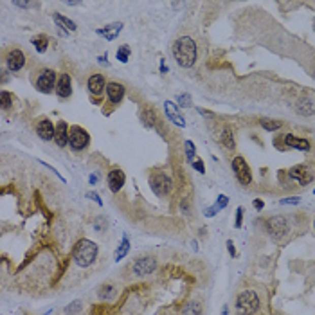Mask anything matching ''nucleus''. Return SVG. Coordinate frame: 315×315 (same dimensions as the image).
I'll return each mask as SVG.
<instances>
[{
    "mask_svg": "<svg viewBox=\"0 0 315 315\" xmlns=\"http://www.w3.org/2000/svg\"><path fill=\"white\" fill-rule=\"evenodd\" d=\"M171 54L178 67L191 69L197 63V44L189 36H180L171 45Z\"/></svg>",
    "mask_w": 315,
    "mask_h": 315,
    "instance_id": "1",
    "label": "nucleus"
},
{
    "mask_svg": "<svg viewBox=\"0 0 315 315\" xmlns=\"http://www.w3.org/2000/svg\"><path fill=\"white\" fill-rule=\"evenodd\" d=\"M98 243H94L90 240H81L74 248V263L81 268L90 267L96 261V258H98Z\"/></svg>",
    "mask_w": 315,
    "mask_h": 315,
    "instance_id": "2",
    "label": "nucleus"
},
{
    "mask_svg": "<svg viewBox=\"0 0 315 315\" xmlns=\"http://www.w3.org/2000/svg\"><path fill=\"white\" fill-rule=\"evenodd\" d=\"M234 308H236L238 315H254L260 310V297H258L256 292L245 290L236 297Z\"/></svg>",
    "mask_w": 315,
    "mask_h": 315,
    "instance_id": "3",
    "label": "nucleus"
},
{
    "mask_svg": "<svg viewBox=\"0 0 315 315\" xmlns=\"http://www.w3.org/2000/svg\"><path fill=\"white\" fill-rule=\"evenodd\" d=\"M150 187L153 191V195H157L159 198H166L171 193V189H173V180H171L170 175L157 171V173H153L150 177Z\"/></svg>",
    "mask_w": 315,
    "mask_h": 315,
    "instance_id": "4",
    "label": "nucleus"
},
{
    "mask_svg": "<svg viewBox=\"0 0 315 315\" xmlns=\"http://www.w3.org/2000/svg\"><path fill=\"white\" fill-rule=\"evenodd\" d=\"M88 144H90V134L78 124L71 126V130H69V146H71V150L83 151L85 148H88Z\"/></svg>",
    "mask_w": 315,
    "mask_h": 315,
    "instance_id": "5",
    "label": "nucleus"
},
{
    "mask_svg": "<svg viewBox=\"0 0 315 315\" xmlns=\"http://www.w3.org/2000/svg\"><path fill=\"white\" fill-rule=\"evenodd\" d=\"M56 83H58L56 72L52 71V69H44V71L38 74V78H36L35 87H36V90L42 92V94H51L52 90H56Z\"/></svg>",
    "mask_w": 315,
    "mask_h": 315,
    "instance_id": "6",
    "label": "nucleus"
},
{
    "mask_svg": "<svg viewBox=\"0 0 315 315\" xmlns=\"http://www.w3.org/2000/svg\"><path fill=\"white\" fill-rule=\"evenodd\" d=\"M231 166H233L234 177L238 178V182H240L241 185L252 184V171H250V168H248L247 161H245L241 155H236V157L233 159V162H231Z\"/></svg>",
    "mask_w": 315,
    "mask_h": 315,
    "instance_id": "7",
    "label": "nucleus"
},
{
    "mask_svg": "<svg viewBox=\"0 0 315 315\" xmlns=\"http://www.w3.org/2000/svg\"><path fill=\"white\" fill-rule=\"evenodd\" d=\"M267 231L274 240H283L288 234V222L285 216H272L267 220Z\"/></svg>",
    "mask_w": 315,
    "mask_h": 315,
    "instance_id": "8",
    "label": "nucleus"
},
{
    "mask_svg": "<svg viewBox=\"0 0 315 315\" xmlns=\"http://www.w3.org/2000/svg\"><path fill=\"white\" fill-rule=\"evenodd\" d=\"M288 177H290L292 180H296L299 185H308V184H311V182H313L315 171L311 170L310 166L301 164V166H294V168L288 171Z\"/></svg>",
    "mask_w": 315,
    "mask_h": 315,
    "instance_id": "9",
    "label": "nucleus"
},
{
    "mask_svg": "<svg viewBox=\"0 0 315 315\" xmlns=\"http://www.w3.org/2000/svg\"><path fill=\"white\" fill-rule=\"evenodd\" d=\"M134 274L137 277H144V276H150L157 270V260L153 256H144V258H137L132 267Z\"/></svg>",
    "mask_w": 315,
    "mask_h": 315,
    "instance_id": "10",
    "label": "nucleus"
},
{
    "mask_svg": "<svg viewBox=\"0 0 315 315\" xmlns=\"http://www.w3.org/2000/svg\"><path fill=\"white\" fill-rule=\"evenodd\" d=\"M107 85L108 83L103 74H92L87 81L88 92H90L92 96H96V98H101V96L107 92Z\"/></svg>",
    "mask_w": 315,
    "mask_h": 315,
    "instance_id": "11",
    "label": "nucleus"
},
{
    "mask_svg": "<svg viewBox=\"0 0 315 315\" xmlns=\"http://www.w3.org/2000/svg\"><path fill=\"white\" fill-rule=\"evenodd\" d=\"M6 65H8L9 72L22 71L24 65H25V54L20 51V49H13V51H9L8 58H6Z\"/></svg>",
    "mask_w": 315,
    "mask_h": 315,
    "instance_id": "12",
    "label": "nucleus"
},
{
    "mask_svg": "<svg viewBox=\"0 0 315 315\" xmlns=\"http://www.w3.org/2000/svg\"><path fill=\"white\" fill-rule=\"evenodd\" d=\"M126 88L122 83L119 81H108L107 85V99L112 103V105H119V103L124 99Z\"/></svg>",
    "mask_w": 315,
    "mask_h": 315,
    "instance_id": "13",
    "label": "nucleus"
},
{
    "mask_svg": "<svg viewBox=\"0 0 315 315\" xmlns=\"http://www.w3.org/2000/svg\"><path fill=\"white\" fill-rule=\"evenodd\" d=\"M54 134H56V126L49 121L47 117L40 119L36 122V135H38L42 141H54Z\"/></svg>",
    "mask_w": 315,
    "mask_h": 315,
    "instance_id": "14",
    "label": "nucleus"
},
{
    "mask_svg": "<svg viewBox=\"0 0 315 315\" xmlns=\"http://www.w3.org/2000/svg\"><path fill=\"white\" fill-rule=\"evenodd\" d=\"M124 182H126V175H124V171L119 170V168H114L107 177L108 189H110L112 193H119L122 189V185H124Z\"/></svg>",
    "mask_w": 315,
    "mask_h": 315,
    "instance_id": "15",
    "label": "nucleus"
},
{
    "mask_svg": "<svg viewBox=\"0 0 315 315\" xmlns=\"http://www.w3.org/2000/svg\"><path fill=\"white\" fill-rule=\"evenodd\" d=\"M281 141L285 142V148H294V150H299V151H310L311 150V144L308 139L296 137V135H292V134L283 135Z\"/></svg>",
    "mask_w": 315,
    "mask_h": 315,
    "instance_id": "16",
    "label": "nucleus"
},
{
    "mask_svg": "<svg viewBox=\"0 0 315 315\" xmlns=\"http://www.w3.org/2000/svg\"><path fill=\"white\" fill-rule=\"evenodd\" d=\"M56 96L61 99H67L72 96V78L69 74H59L56 83Z\"/></svg>",
    "mask_w": 315,
    "mask_h": 315,
    "instance_id": "17",
    "label": "nucleus"
},
{
    "mask_svg": "<svg viewBox=\"0 0 315 315\" xmlns=\"http://www.w3.org/2000/svg\"><path fill=\"white\" fill-rule=\"evenodd\" d=\"M164 112H166V115H168V119H170L173 124L180 126V128H184V126H185V119L182 117V114L178 112V108H177V105H175V103L166 101L164 103Z\"/></svg>",
    "mask_w": 315,
    "mask_h": 315,
    "instance_id": "18",
    "label": "nucleus"
},
{
    "mask_svg": "<svg viewBox=\"0 0 315 315\" xmlns=\"http://www.w3.org/2000/svg\"><path fill=\"white\" fill-rule=\"evenodd\" d=\"M69 130H71V126L65 121H59L58 124H56V134H54L56 146H59V148L69 146Z\"/></svg>",
    "mask_w": 315,
    "mask_h": 315,
    "instance_id": "19",
    "label": "nucleus"
},
{
    "mask_svg": "<svg viewBox=\"0 0 315 315\" xmlns=\"http://www.w3.org/2000/svg\"><path fill=\"white\" fill-rule=\"evenodd\" d=\"M141 121H142V124L146 126V128H155L157 126V122H159V115H157V112H155V108L153 107H142V110H141Z\"/></svg>",
    "mask_w": 315,
    "mask_h": 315,
    "instance_id": "20",
    "label": "nucleus"
},
{
    "mask_svg": "<svg viewBox=\"0 0 315 315\" xmlns=\"http://www.w3.org/2000/svg\"><path fill=\"white\" fill-rule=\"evenodd\" d=\"M121 31H122V24H121V22H115V24L105 25V27H101V29H96V33H98L99 36H103V38H107L108 42H112V40L117 38Z\"/></svg>",
    "mask_w": 315,
    "mask_h": 315,
    "instance_id": "21",
    "label": "nucleus"
},
{
    "mask_svg": "<svg viewBox=\"0 0 315 315\" xmlns=\"http://www.w3.org/2000/svg\"><path fill=\"white\" fill-rule=\"evenodd\" d=\"M52 20L56 22V25H58L59 29H61V33L63 35H67V33H74L76 29V24L72 22L71 18H67V16H63V15H59V13H54L52 15Z\"/></svg>",
    "mask_w": 315,
    "mask_h": 315,
    "instance_id": "22",
    "label": "nucleus"
},
{
    "mask_svg": "<svg viewBox=\"0 0 315 315\" xmlns=\"http://www.w3.org/2000/svg\"><path fill=\"white\" fill-rule=\"evenodd\" d=\"M296 110L299 112L301 115H304V117H310V115L315 114V101L310 98L299 99V101L296 103Z\"/></svg>",
    "mask_w": 315,
    "mask_h": 315,
    "instance_id": "23",
    "label": "nucleus"
},
{
    "mask_svg": "<svg viewBox=\"0 0 315 315\" xmlns=\"http://www.w3.org/2000/svg\"><path fill=\"white\" fill-rule=\"evenodd\" d=\"M220 142L222 146H224L225 150L233 151L234 148H236V142H234V134L233 130H231V126H224L220 132Z\"/></svg>",
    "mask_w": 315,
    "mask_h": 315,
    "instance_id": "24",
    "label": "nucleus"
},
{
    "mask_svg": "<svg viewBox=\"0 0 315 315\" xmlns=\"http://www.w3.org/2000/svg\"><path fill=\"white\" fill-rule=\"evenodd\" d=\"M31 45L35 47V51L38 52V54H44V52L47 51V47H49V36L47 35L35 36V38L31 40Z\"/></svg>",
    "mask_w": 315,
    "mask_h": 315,
    "instance_id": "25",
    "label": "nucleus"
},
{
    "mask_svg": "<svg viewBox=\"0 0 315 315\" xmlns=\"http://www.w3.org/2000/svg\"><path fill=\"white\" fill-rule=\"evenodd\" d=\"M115 296H117V290H115L114 285H103L98 290V297L101 301H114Z\"/></svg>",
    "mask_w": 315,
    "mask_h": 315,
    "instance_id": "26",
    "label": "nucleus"
},
{
    "mask_svg": "<svg viewBox=\"0 0 315 315\" xmlns=\"http://www.w3.org/2000/svg\"><path fill=\"white\" fill-rule=\"evenodd\" d=\"M202 311H204L202 303L200 301H197V299L185 303V306L182 308V315H202Z\"/></svg>",
    "mask_w": 315,
    "mask_h": 315,
    "instance_id": "27",
    "label": "nucleus"
},
{
    "mask_svg": "<svg viewBox=\"0 0 315 315\" xmlns=\"http://www.w3.org/2000/svg\"><path fill=\"white\" fill-rule=\"evenodd\" d=\"M260 126L263 128V130L267 132H277L283 126V122L281 121H276V119H267V117H261L260 119Z\"/></svg>",
    "mask_w": 315,
    "mask_h": 315,
    "instance_id": "28",
    "label": "nucleus"
},
{
    "mask_svg": "<svg viewBox=\"0 0 315 315\" xmlns=\"http://www.w3.org/2000/svg\"><path fill=\"white\" fill-rule=\"evenodd\" d=\"M128 250H130V240H128V236H122V240H121V243H119V247H117V250H115V261H121L122 258L128 254Z\"/></svg>",
    "mask_w": 315,
    "mask_h": 315,
    "instance_id": "29",
    "label": "nucleus"
},
{
    "mask_svg": "<svg viewBox=\"0 0 315 315\" xmlns=\"http://www.w3.org/2000/svg\"><path fill=\"white\" fill-rule=\"evenodd\" d=\"M130 54H132V49L128 47V45H121V47L117 49V52H115V58H117V61H121V63H128Z\"/></svg>",
    "mask_w": 315,
    "mask_h": 315,
    "instance_id": "30",
    "label": "nucleus"
},
{
    "mask_svg": "<svg viewBox=\"0 0 315 315\" xmlns=\"http://www.w3.org/2000/svg\"><path fill=\"white\" fill-rule=\"evenodd\" d=\"M0 105H2V110H8V108H11L13 105V94L8 90H2L0 92Z\"/></svg>",
    "mask_w": 315,
    "mask_h": 315,
    "instance_id": "31",
    "label": "nucleus"
},
{
    "mask_svg": "<svg viewBox=\"0 0 315 315\" xmlns=\"http://www.w3.org/2000/svg\"><path fill=\"white\" fill-rule=\"evenodd\" d=\"M83 310V303L81 301H72L69 306H65V313L67 315H78Z\"/></svg>",
    "mask_w": 315,
    "mask_h": 315,
    "instance_id": "32",
    "label": "nucleus"
},
{
    "mask_svg": "<svg viewBox=\"0 0 315 315\" xmlns=\"http://www.w3.org/2000/svg\"><path fill=\"white\" fill-rule=\"evenodd\" d=\"M184 148H185V157H187L189 162H195V153H197V148H195L193 141H185L184 142Z\"/></svg>",
    "mask_w": 315,
    "mask_h": 315,
    "instance_id": "33",
    "label": "nucleus"
},
{
    "mask_svg": "<svg viewBox=\"0 0 315 315\" xmlns=\"http://www.w3.org/2000/svg\"><path fill=\"white\" fill-rule=\"evenodd\" d=\"M177 105H178V107H182V108H189V107H191V96L184 94V92H182V94H178L177 96Z\"/></svg>",
    "mask_w": 315,
    "mask_h": 315,
    "instance_id": "34",
    "label": "nucleus"
},
{
    "mask_svg": "<svg viewBox=\"0 0 315 315\" xmlns=\"http://www.w3.org/2000/svg\"><path fill=\"white\" fill-rule=\"evenodd\" d=\"M227 204H229V197H225V195H218V198H216V207L220 209H224V207H227Z\"/></svg>",
    "mask_w": 315,
    "mask_h": 315,
    "instance_id": "35",
    "label": "nucleus"
},
{
    "mask_svg": "<svg viewBox=\"0 0 315 315\" xmlns=\"http://www.w3.org/2000/svg\"><path fill=\"white\" fill-rule=\"evenodd\" d=\"M279 204H281V205H297V204H301V198H299V197L283 198V200H281Z\"/></svg>",
    "mask_w": 315,
    "mask_h": 315,
    "instance_id": "36",
    "label": "nucleus"
},
{
    "mask_svg": "<svg viewBox=\"0 0 315 315\" xmlns=\"http://www.w3.org/2000/svg\"><path fill=\"white\" fill-rule=\"evenodd\" d=\"M220 211V209L216 207V205H211V207H205V211H204V214L207 218H213V216H216V213Z\"/></svg>",
    "mask_w": 315,
    "mask_h": 315,
    "instance_id": "37",
    "label": "nucleus"
},
{
    "mask_svg": "<svg viewBox=\"0 0 315 315\" xmlns=\"http://www.w3.org/2000/svg\"><path fill=\"white\" fill-rule=\"evenodd\" d=\"M191 166H193L195 170H197L200 175H204V173H205V164H204V162H202V161H195V162H191Z\"/></svg>",
    "mask_w": 315,
    "mask_h": 315,
    "instance_id": "38",
    "label": "nucleus"
},
{
    "mask_svg": "<svg viewBox=\"0 0 315 315\" xmlns=\"http://www.w3.org/2000/svg\"><path fill=\"white\" fill-rule=\"evenodd\" d=\"M180 213H182V214H189V213H191V207H189V202L185 200V198L180 202Z\"/></svg>",
    "mask_w": 315,
    "mask_h": 315,
    "instance_id": "39",
    "label": "nucleus"
},
{
    "mask_svg": "<svg viewBox=\"0 0 315 315\" xmlns=\"http://www.w3.org/2000/svg\"><path fill=\"white\" fill-rule=\"evenodd\" d=\"M241 218H243V207H238L236 209V222H234V225H236L238 229L241 227Z\"/></svg>",
    "mask_w": 315,
    "mask_h": 315,
    "instance_id": "40",
    "label": "nucleus"
},
{
    "mask_svg": "<svg viewBox=\"0 0 315 315\" xmlns=\"http://www.w3.org/2000/svg\"><path fill=\"white\" fill-rule=\"evenodd\" d=\"M85 197H87V198H92V200H94L96 204L103 205V202H101V197H99L98 193H92V191H90V193H87V195H85Z\"/></svg>",
    "mask_w": 315,
    "mask_h": 315,
    "instance_id": "41",
    "label": "nucleus"
},
{
    "mask_svg": "<svg viewBox=\"0 0 315 315\" xmlns=\"http://www.w3.org/2000/svg\"><path fill=\"white\" fill-rule=\"evenodd\" d=\"M227 250L229 252H231V256H236V248H234V243H233V241H231V240H229L227 241Z\"/></svg>",
    "mask_w": 315,
    "mask_h": 315,
    "instance_id": "42",
    "label": "nucleus"
},
{
    "mask_svg": "<svg viewBox=\"0 0 315 315\" xmlns=\"http://www.w3.org/2000/svg\"><path fill=\"white\" fill-rule=\"evenodd\" d=\"M252 205H254V207L258 209V211H261V209L265 207V204H263V200H260V198H256V200L252 202Z\"/></svg>",
    "mask_w": 315,
    "mask_h": 315,
    "instance_id": "43",
    "label": "nucleus"
},
{
    "mask_svg": "<svg viewBox=\"0 0 315 315\" xmlns=\"http://www.w3.org/2000/svg\"><path fill=\"white\" fill-rule=\"evenodd\" d=\"M88 180H90V184H92V185H96V184H98V180H99V177H98V175H96V173H92Z\"/></svg>",
    "mask_w": 315,
    "mask_h": 315,
    "instance_id": "44",
    "label": "nucleus"
},
{
    "mask_svg": "<svg viewBox=\"0 0 315 315\" xmlns=\"http://www.w3.org/2000/svg\"><path fill=\"white\" fill-rule=\"evenodd\" d=\"M15 6H18V8H29V2H15Z\"/></svg>",
    "mask_w": 315,
    "mask_h": 315,
    "instance_id": "45",
    "label": "nucleus"
},
{
    "mask_svg": "<svg viewBox=\"0 0 315 315\" xmlns=\"http://www.w3.org/2000/svg\"><path fill=\"white\" fill-rule=\"evenodd\" d=\"M222 315H229V308L227 306L222 308Z\"/></svg>",
    "mask_w": 315,
    "mask_h": 315,
    "instance_id": "46",
    "label": "nucleus"
},
{
    "mask_svg": "<svg viewBox=\"0 0 315 315\" xmlns=\"http://www.w3.org/2000/svg\"><path fill=\"white\" fill-rule=\"evenodd\" d=\"M313 195H315V189H313Z\"/></svg>",
    "mask_w": 315,
    "mask_h": 315,
    "instance_id": "47",
    "label": "nucleus"
},
{
    "mask_svg": "<svg viewBox=\"0 0 315 315\" xmlns=\"http://www.w3.org/2000/svg\"><path fill=\"white\" fill-rule=\"evenodd\" d=\"M313 227H315V222H313Z\"/></svg>",
    "mask_w": 315,
    "mask_h": 315,
    "instance_id": "48",
    "label": "nucleus"
}]
</instances>
